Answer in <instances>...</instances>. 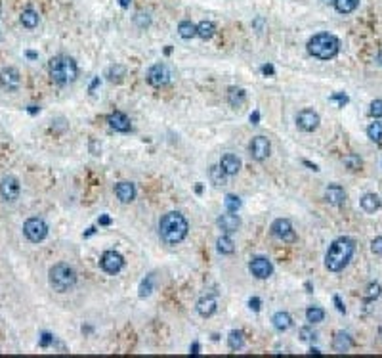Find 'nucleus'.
I'll list each match as a JSON object with an SVG mask.
<instances>
[{
  "mask_svg": "<svg viewBox=\"0 0 382 358\" xmlns=\"http://www.w3.org/2000/svg\"><path fill=\"white\" fill-rule=\"evenodd\" d=\"M355 253V241L351 238H338L331 243L327 255H325V266L331 272H340Z\"/></svg>",
  "mask_w": 382,
  "mask_h": 358,
  "instance_id": "obj_2",
  "label": "nucleus"
},
{
  "mask_svg": "<svg viewBox=\"0 0 382 358\" xmlns=\"http://www.w3.org/2000/svg\"><path fill=\"white\" fill-rule=\"evenodd\" d=\"M249 270L258 280H268L273 274V266L266 257H255L251 260V264H249Z\"/></svg>",
  "mask_w": 382,
  "mask_h": 358,
  "instance_id": "obj_13",
  "label": "nucleus"
},
{
  "mask_svg": "<svg viewBox=\"0 0 382 358\" xmlns=\"http://www.w3.org/2000/svg\"><path fill=\"white\" fill-rule=\"evenodd\" d=\"M216 245H218V251H220L222 255H231V253L235 251V243H233V239H231L227 234H223V236L218 238Z\"/></svg>",
  "mask_w": 382,
  "mask_h": 358,
  "instance_id": "obj_28",
  "label": "nucleus"
},
{
  "mask_svg": "<svg viewBox=\"0 0 382 358\" xmlns=\"http://www.w3.org/2000/svg\"><path fill=\"white\" fill-rule=\"evenodd\" d=\"M97 222H99V226H109V224H111V219H109L107 215H101Z\"/></svg>",
  "mask_w": 382,
  "mask_h": 358,
  "instance_id": "obj_48",
  "label": "nucleus"
},
{
  "mask_svg": "<svg viewBox=\"0 0 382 358\" xmlns=\"http://www.w3.org/2000/svg\"><path fill=\"white\" fill-rule=\"evenodd\" d=\"M249 307H251L255 312H258V310H260V307H262V301H260L258 297H251V299H249Z\"/></svg>",
  "mask_w": 382,
  "mask_h": 358,
  "instance_id": "obj_45",
  "label": "nucleus"
},
{
  "mask_svg": "<svg viewBox=\"0 0 382 358\" xmlns=\"http://www.w3.org/2000/svg\"><path fill=\"white\" fill-rule=\"evenodd\" d=\"M334 305H336V310L338 312H342V314L346 312V307H344V303H342V299L338 295H334Z\"/></svg>",
  "mask_w": 382,
  "mask_h": 358,
  "instance_id": "obj_47",
  "label": "nucleus"
},
{
  "mask_svg": "<svg viewBox=\"0 0 382 358\" xmlns=\"http://www.w3.org/2000/svg\"><path fill=\"white\" fill-rule=\"evenodd\" d=\"M319 123H321L319 113L314 109H302L296 115V127L304 132H314L319 127Z\"/></svg>",
  "mask_w": 382,
  "mask_h": 358,
  "instance_id": "obj_9",
  "label": "nucleus"
},
{
  "mask_svg": "<svg viewBox=\"0 0 382 358\" xmlns=\"http://www.w3.org/2000/svg\"><path fill=\"white\" fill-rule=\"evenodd\" d=\"M325 199H327V203H331V205H342L344 203V199H346V192H344V188L342 186H338V184H331V186H327V190H325Z\"/></svg>",
  "mask_w": 382,
  "mask_h": 358,
  "instance_id": "obj_18",
  "label": "nucleus"
},
{
  "mask_svg": "<svg viewBox=\"0 0 382 358\" xmlns=\"http://www.w3.org/2000/svg\"><path fill=\"white\" fill-rule=\"evenodd\" d=\"M99 266H101L107 274H117V272L123 270L125 259H123V255L117 253V251H105V253L101 255V259H99Z\"/></svg>",
  "mask_w": 382,
  "mask_h": 358,
  "instance_id": "obj_8",
  "label": "nucleus"
},
{
  "mask_svg": "<svg viewBox=\"0 0 382 358\" xmlns=\"http://www.w3.org/2000/svg\"><path fill=\"white\" fill-rule=\"evenodd\" d=\"M38 111H40V107H38V105H29V113H31V115L38 113Z\"/></svg>",
  "mask_w": 382,
  "mask_h": 358,
  "instance_id": "obj_52",
  "label": "nucleus"
},
{
  "mask_svg": "<svg viewBox=\"0 0 382 358\" xmlns=\"http://www.w3.org/2000/svg\"><path fill=\"white\" fill-rule=\"evenodd\" d=\"M382 295V288H381V284H369L367 286V293H365V299L367 301H375V299H379Z\"/></svg>",
  "mask_w": 382,
  "mask_h": 358,
  "instance_id": "obj_38",
  "label": "nucleus"
},
{
  "mask_svg": "<svg viewBox=\"0 0 382 358\" xmlns=\"http://www.w3.org/2000/svg\"><path fill=\"white\" fill-rule=\"evenodd\" d=\"M329 100H331V102H338V105H340V107H344V105H346V103L350 102V98L346 96L344 92H336V94L329 96Z\"/></svg>",
  "mask_w": 382,
  "mask_h": 358,
  "instance_id": "obj_41",
  "label": "nucleus"
},
{
  "mask_svg": "<svg viewBox=\"0 0 382 358\" xmlns=\"http://www.w3.org/2000/svg\"><path fill=\"white\" fill-rule=\"evenodd\" d=\"M262 73H264L266 77H273V75H275V67H273L271 64L262 65Z\"/></svg>",
  "mask_w": 382,
  "mask_h": 358,
  "instance_id": "obj_46",
  "label": "nucleus"
},
{
  "mask_svg": "<svg viewBox=\"0 0 382 358\" xmlns=\"http://www.w3.org/2000/svg\"><path fill=\"white\" fill-rule=\"evenodd\" d=\"M369 113H371V117L381 119L382 117V100H373V102H371V109H369Z\"/></svg>",
  "mask_w": 382,
  "mask_h": 358,
  "instance_id": "obj_39",
  "label": "nucleus"
},
{
  "mask_svg": "<svg viewBox=\"0 0 382 358\" xmlns=\"http://www.w3.org/2000/svg\"><path fill=\"white\" fill-rule=\"evenodd\" d=\"M216 224H218V228L222 230L223 234H233V232H237L239 226H241V219H239V215L227 211L225 215H222V217L216 221Z\"/></svg>",
  "mask_w": 382,
  "mask_h": 358,
  "instance_id": "obj_15",
  "label": "nucleus"
},
{
  "mask_svg": "<svg viewBox=\"0 0 382 358\" xmlns=\"http://www.w3.org/2000/svg\"><path fill=\"white\" fill-rule=\"evenodd\" d=\"M199 351H201L199 343H193V345H191V349H190V353H191V355H199Z\"/></svg>",
  "mask_w": 382,
  "mask_h": 358,
  "instance_id": "obj_50",
  "label": "nucleus"
},
{
  "mask_svg": "<svg viewBox=\"0 0 382 358\" xmlns=\"http://www.w3.org/2000/svg\"><path fill=\"white\" fill-rule=\"evenodd\" d=\"M245 100H247V92H245L243 88L231 86V88L227 90V102H229L231 107H241V105L245 103Z\"/></svg>",
  "mask_w": 382,
  "mask_h": 358,
  "instance_id": "obj_24",
  "label": "nucleus"
},
{
  "mask_svg": "<svg viewBox=\"0 0 382 358\" xmlns=\"http://www.w3.org/2000/svg\"><path fill=\"white\" fill-rule=\"evenodd\" d=\"M48 67H50L52 81L58 83V85H69L79 75V67L75 64V60L69 58V56H56V58H52Z\"/></svg>",
  "mask_w": 382,
  "mask_h": 358,
  "instance_id": "obj_4",
  "label": "nucleus"
},
{
  "mask_svg": "<svg viewBox=\"0 0 382 358\" xmlns=\"http://www.w3.org/2000/svg\"><path fill=\"white\" fill-rule=\"evenodd\" d=\"M115 195L119 197L121 203H130L136 197V188H134L132 182H119L115 186Z\"/></svg>",
  "mask_w": 382,
  "mask_h": 358,
  "instance_id": "obj_19",
  "label": "nucleus"
},
{
  "mask_svg": "<svg viewBox=\"0 0 382 358\" xmlns=\"http://www.w3.org/2000/svg\"><path fill=\"white\" fill-rule=\"evenodd\" d=\"M188 230H190V224L186 217L178 211L166 213L159 222V236L166 245H178L180 241H184L188 236Z\"/></svg>",
  "mask_w": 382,
  "mask_h": 358,
  "instance_id": "obj_1",
  "label": "nucleus"
},
{
  "mask_svg": "<svg viewBox=\"0 0 382 358\" xmlns=\"http://www.w3.org/2000/svg\"><path fill=\"white\" fill-rule=\"evenodd\" d=\"M21 23H23V27H27V29H34V27L38 25V14H36L32 8L23 10V12H21Z\"/></svg>",
  "mask_w": 382,
  "mask_h": 358,
  "instance_id": "obj_26",
  "label": "nucleus"
},
{
  "mask_svg": "<svg viewBox=\"0 0 382 358\" xmlns=\"http://www.w3.org/2000/svg\"><path fill=\"white\" fill-rule=\"evenodd\" d=\"M134 23H136L140 29H143V27H147V25L151 23V17H149V14H138V16L134 17Z\"/></svg>",
  "mask_w": 382,
  "mask_h": 358,
  "instance_id": "obj_40",
  "label": "nucleus"
},
{
  "mask_svg": "<svg viewBox=\"0 0 382 358\" xmlns=\"http://www.w3.org/2000/svg\"><path fill=\"white\" fill-rule=\"evenodd\" d=\"M271 234H273L275 238L283 239V241H288V243L296 241V234H294L292 224H290L288 219H277V221H273V224H271Z\"/></svg>",
  "mask_w": 382,
  "mask_h": 358,
  "instance_id": "obj_11",
  "label": "nucleus"
},
{
  "mask_svg": "<svg viewBox=\"0 0 382 358\" xmlns=\"http://www.w3.org/2000/svg\"><path fill=\"white\" fill-rule=\"evenodd\" d=\"M382 205L381 197L377 194H365L361 197V209L365 211V213H375V211H379Z\"/></svg>",
  "mask_w": 382,
  "mask_h": 358,
  "instance_id": "obj_22",
  "label": "nucleus"
},
{
  "mask_svg": "<svg viewBox=\"0 0 382 358\" xmlns=\"http://www.w3.org/2000/svg\"><path fill=\"white\" fill-rule=\"evenodd\" d=\"M107 123H109L111 129H115L117 132H128L130 130V119L123 111H113L107 117Z\"/></svg>",
  "mask_w": 382,
  "mask_h": 358,
  "instance_id": "obj_17",
  "label": "nucleus"
},
{
  "mask_svg": "<svg viewBox=\"0 0 382 358\" xmlns=\"http://www.w3.org/2000/svg\"><path fill=\"white\" fill-rule=\"evenodd\" d=\"M97 85H99V79H97V77H96L94 81H92V83H90V88H88V90H90V94H92V92H94V90H96V86H97Z\"/></svg>",
  "mask_w": 382,
  "mask_h": 358,
  "instance_id": "obj_51",
  "label": "nucleus"
},
{
  "mask_svg": "<svg viewBox=\"0 0 382 358\" xmlns=\"http://www.w3.org/2000/svg\"><path fill=\"white\" fill-rule=\"evenodd\" d=\"M381 337H382V327H381Z\"/></svg>",
  "mask_w": 382,
  "mask_h": 358,
  "instance_id": "obj_60",
  "label": "nucleus"
},
{
  "mask_svg": "<svg viewBox=\"0 0 382 358\" xmlns=\"http://www.w3.org/2000/svg\"><path fill=\"white\" fill-rule=\"evenodd\" d=\"M178 33H180L182 38H193L197 34V25H193L191 21H180Z\"/></svg>",
  "mask_w": 382,
  "mask_h": 358,
  "instance_id": "obj_33",
  "label": "nucleus"
},
{
  "mask_svg": "<svg viewBox=\"0 0 382 358\" xmlns=\"http://www.w3.org/2000/svg\"><path fill=\"white\" fill-rule=\"evenodd\" d=\"M52 341H54V335H52V333L44 331V333L40 335V347H48V345H50Z\"/></svg>",
  "mask_w": 382,
  "mask_h": 358,
  "instance_id": "obj_44",
  "label": "nucleus"
},
{
  "mask_svg": "<svg viewBox=\"0 0 382 358\" xmlns=\"http://www.w3.org/2000/svg\"><path fill=\"white\" fill-rule=\"evenodd\" d=\"M371 251H373L375 255H382V236L375 238V239L371 241Z\"/></svg>",
  "mask_w": 382,
  "mask_h": 358,
  "instance_id": "obj_42",
  "label": "nucleus"
},
{
  "mask_svg": "<svg viewBox=\"0 0 382 358\" xmlns=\"http://www.w3.org/2000/svg\"><path fill=\"white\" fill-rule=\"evenodd\" d=\"M367 136H369L373 142L382 144V123H379V121L371 123V125H369V129H367Z\"/></svg>",
  "mask_w": 382,
  "mask_h": 358,
  "instance_id": "obj_34",
  "label": "nucleus"
},
{
  "mask_svg": "<svg viewBox=\"0 0 382 358\" xmlns=\"http://www.w3.org/2000/svg\"><path fill=\"white\" fill-rule=\"evenodd\" d=\"M323 318H325V310L319 308V307H310V308L306 310V320H308L312 325L323 322Z\"/></svg>",
  "mask_w": 382,
  "mask_h": 358,
  "instance_id": "obj_32",
  "label": "nucleus"
},
{
  "mask_svg": "<svg viewBox=\"0 0 382 358\" xmlns=\"http://www.w3.org/2000/svg\"><path fill=\"white\" fill-rule=\"evenodd\" d=\"M333 2H334L336 12L340 14H351L359 6V0H333Z\"/></svg>",
  "mask_w": 382,
  "mask_h": 358,
  "instance_id": "obj_30",
  "label": "nucleus"
},
{
  "mask_svg": "<svg viewBox=\"0 0 382 358\" xmlns=\"http://www.w3.org/2000/svg\"><path fill=\"white\" fill-rule=\"evenodd\" d=\"M21 85V75L16 67H4L0 69V86L6 90H17Z\"/></svg>",
  "mask_w": 382,
  "mask_h": 358,
  "instance_id": "obj_12",
  "label": "nucleus"
},
{
  "mask_svg": "<svg viewBox=\"0 0 382 358\" xmlns=\"http://www.w3.org/2000/svg\"><path fill=\"white\" fill-rule=\"evenodd\" d=\"M220 167L225 170L227 176H233V174H237L241 170V159L237 155H233V153H225L220 159Z\"/></svg>",
  "mask_w": 382,
  "mask_h": 358,
  "instance_id": "obj_20",
  "label": "nucleus"
},
{
  "mask_svg": "<svg viewBox=\"0 0 382 358\" xmlns=\"http://www.w3.org/2000/svg\"><path fill=\"white\" fill-rule=\"evenodd\" d=\"M344 165L350 169L351 172H355V170H361L363 161H361V157H359L357 153H348V155L344 157Z\"/></svg>",
  "mask_w": 382,
  "mask_h": 358,
  "instance_id": "obj_35",
  "label": "nucleus"
},
{
  "mask_svg": "<svg viewBox=\"0 0 382 358\" xmlns=\"http://www.w3.org/2000/svg\"><path fill=\"white\" fill-rule=\"evenodd\" d=\"M223 203H225V209H227V211H231V213H237V211L241 209V199H239L237 195H233V194L225 195Z\"/></svg>",
  "mask_w": 382,
  "mask_h": 358,
  "instance_id": "obj_37",
  "label": "nucleus"
},
{
  "mask_svg": "<svg viewBox=\"0 0 382 358\" xmlns=\"http://www.w3.org/2000/svg\"><path fill=\"white\" fill-rule=\"evenodd\" d=\"M304 165H306V167H310V169H312V170H316V172H318V170H319V167H318V165H314V163L304 161Z\"/></svg>",
  "mask_w": 382,
  "mask_h": 358,
  "instance_id": "obj_53",
  "label": "nucleus"
},
{
  "mask_svg": "<svg viewBox=\"0 0 382 358\" xmlns=\"http://www.w3.org/2000/svg\"><path fill=\"white\" fill-rule=\"evenodd\" d=\"M340 40L331 33H319L308 40V52L318 60H331L338 54Z\"/></svg>",
  "mask_w": 382,
  "mask_h": 358,
  "instance_id": "obj_3",
  "label": "nucleus"
},
{
  "mask_svg": "<svg viewBox=\"0 0 382 358\" xmlns=\"http://www.w3.org/2000/svg\"><path fill=\"white\" fill-rule=\"evenodd\" d=\"M251 123H253V125H258V123H260V111H253V113H251Z\"/></svg>",
  "mask_w": 382,
  "mask_h": 358,
  "instance_id": "obj_49",
  "label": "nucleus"
},
{
  "mask_svg": "<svg viewBox=\"0 0 382 358\" xmlns=\"http://www.w3.org/2000/svg\"><path fill=\"white\" fill-rule=\"evenodd\" d=\"M351 345H353V341H351V337L346 331H336L334 333V337H333V349L336 353H348L351 349Z\"/></svg>",
  "mask_w": 382,
  "mask_h": 358,
  "instance_id": "obj_21",
  "label": "nucleus"
},
{
  "mask_svg": "<svg viewBox=\"0 0 382 358\" xmlns=\"http://www.w3.org/2000/svg\"><path fill=\"white\" fill-rule=\"evenodd\" d=\"M23 234L27 236L29 241L38 243V241H42V239L48 236V224H46L42 219L32 217V219H29V221L23 224Z\"/></svg>",
  "mask_w": 382,
  "mask_h": 358,
  "instance_id": "obj_6",
  "label": "nucleus"
},
{
  "mask_svg": "<svg viewBox=\"0 0 382 358\" xmlns=\"http://www.w3.org/2000/svg\"><path fill=\"white\" fill-rule=\"evenodd\" d=\"M195 192H197V194H203V186H201V184H197V186H195Z\"/></svg>",
  "mask_w": 382,
  "mask_h": 358,
  "instance_id": "obj_57",
  "label": "nucleus"
},
{
  "mask_svg": "<svg viewBox=\"0 0 382 358\" xmlns=\"http://www.w3.org/2000/svg\"><path fill=\"white\" fill-rule=\"evenodd\" d=\"M172 79V69L166 64H155L147 71V83L151 86H164Z\"/></svg>",
  "mask_w": 382,
  "mask_h": 358,
  "instance_id": "obj_7",
  "label": "nucleus"
},
{
  "mask_svg": "<svg viewBox=\"0 0 382 358\" xmlns=\"http://www.w3.org/2000/svg\"><path fill=\"white\" fill-rule=\"evenodd\" d=\"M249 152H251V157L256 159V161H264L270 152H271V144L266 136H255L249 144Z\"/></svg>",
  "mask_w": 382,
  "mask_h": 358,
  "instance_id": "obj_10",
  "label": "nucleus"
},
{
  "mask_svg": "<svg viewBox=\"0 0 382 358\" xmlns=\"http://www.w3.org/2000/svg\"><path fill=\"white\" fill-rule=\"evenodd\" d=\"M310 355H316V357H321V351H319V349H312V351H310Z\"/></svg>",
  "mask_w": 382,
  "mask_h": 358,
  "instance_id": "obj_55",
  "label": "nucleus"
},
{
  "mask_svg": "<svg viewBox=\"0 0 382 358\" xmlns=\"http://www.w3.org/2000/svg\"><path fill=\"white\" fill-rule=\"evenodd\" d=\"M27 58H29V60H36V58H38V54H36V52H32V50H29V52H27Z\"/></svg>",
  "mask_w": 382,
  "mask_h": 358,
  "instance_id": "obj_54",
  "label": "nucleus"
},
{
  "mask_svg": "<svg viewBox=\"0 0 382 358\" xmlns=\"http://www.w3.org/2000/svg\"><path fill=\"white\" fill-rule=\"evenodd\" d=\"M153 274H149V276H145V280L142 282V286H140V297L142 299H145V297H149L151 293H153Z\"/></svg>",
  "mask_w": 382,
  "mask_h": 358,
  "instance_id": "obj_36",
  "label": "nucleus"
},
{
  "mask_svg": "<svg viewBox=\"0 0 382 358\" xmlns=\"http://www.w3.org/2000/svg\"><path fill=\"white\" fill-rule=\"evenodd\" d=\"M208 174H210V180H212L216 186H223V184H225V178H227V174H225V170H223L220 165H214V167H210Z\"/></svg>",
  "mask_w": 382,
  "mask_h": 358,
  "instance_id": "obj_31",
  "label": "nucleus"
},
{
  "mask_svg": "<svg viewBox=\"0 0 382 358\" xmlns=\"http://www.w3.org/2000/svg\"><path fill=\"white\" fill-rule=\"evenodd\" d=\"M119 2H121L123 8H128V6H130V0H119Z\"/></svg>",
  "mask_w": 382,
  "mask_h": 358,
  "instance_id": "obj_56",
  "label": "nucleus"
},
{
  "mask_svg": "<svg viewBox=\"0 0 382 358\" xmlns=\"http://www.w3.org/2000/svg\"><path fill=\"white\" fill-rule=\"evenodd\" d=\"M271 322H273V327H275L277 331H286V329L292 325V318H290V314H288V312L279 310V312H275V314H273Z\"/></svg>",
  "mask_w": 382,
  "mask_h": 358,
  "instance_id": "obj_23",
  "label": "nucleus"
},
{
  "mask_svg": "<svg viewBox=\"0 0 382 358\" xmlns=\"http://www.w3.org/2000/svg\"><path fill=\"white\" fill-rule=\"evenodd\" d=\"M227 345H229L231 351L243 349V347H245V335H243V331H241V329L229 331V335H227Z\"/></svg>",
  "mask_w": 382,
  "mask_h": 358,
  "instance_id": "obj_25",
  "label": "nucleus"
},
{
  "mask_svg": "<svg viewBox=\"0 0 382 358\" xmlns=\"http://www.w3.org/2000/svg\"><path fill=\"white\" fill-rule=\"evenodd\" d=\"M125 75H127V69H125V65L121 64H113L107 69V77H109L111 83H121Z\"/></svg>",
  "mask_w": 382,
  "mask_h": 358,
  "instance_id": "obj_29",
  "label": "nucleus"
},
{
  "mask_svg": "<svg viewBox=\"0 0 382 358\" xmlns=\"http://www.w3.org/2000/svg\"><path fill=\"white\" fill-rule=\"evenodd\" d=\"M96 232V228H88V232H86V234H84V236H86V238H88V236H92V234H94Z\"/></svg>",
  "mask_w": 382,
  "mask_h": 358,
  "instance_id": "obj_58",
  "label": "nucleus"
},
{
  "mask_svg": "<svg viewBox=\"0 0 382 358\" xmlns=\"http://www.w3.org/2000/svg\"><path fill=\"white\" fill-rule=\"evenodd\" d=\"M19 190H21V186H19V180L16 176L2 178V182H0V195H2L4 201H16L19 197Z\"/></svg>",
  "mask_w": 382,
  "mask_h": 358,
  "instance_id": "obj_14",
  "label": "nucleus"
},
{
  "mask_svg": "<svg viewBox=\"0 0 382 358\" xmlns=\"http://www.w3.org/2000/svg\"><path fill=\"white\" fill-rule=\"evenodd\" d=\"M377 62H379V64L382 65V50L379 52V56H377Z\"/></svg>",
  "mask_w": 382,
  "mask_h": 358,
  "instance_id": "obj_59",
  "label": "nucleus"
},
{
  "mask_svg": "<svg viewBox=\"0 0 382 358\" xmlns=\"http://www.w3.org/2000/svg\"><path fill=\"white\" fill-rule=\"evenodd\" d=\"M48 276H50V286L58 293L69 291L77 284V272H75V268L69 266V264H65V262L54 264L50 268Z\"/></svg>",
  "mask_w": 382,
  "mask_h": 358,
  "instance_id": "obj_5",
  "label": "nucleus"
},
{
  "mask_svg": "<svg viewBox=\"0 0 382 358\" xmlns=\"http://www.w3.org/2000/svg\"><path fill=\"white\" fill-rule=\"evenodd\" d=\"M216 307H218V301H216L214 295H205V297H201L197 301V312L201 316H205V318L212 316L216 312Z\"/></svg>",
  "mask_w": 382,
  "mask_h": 358,
  "instance_id": "obj_16",
  "label": "nucleus"
},
{
  "mask_svg": "<svg viewBox=\"0 0 382 358\" xmlns=\"http://www.w3.org/2000/svg\"><path fill=\"white\" fill-rule=\"evenodd\" d=\"M300 339L302 341H310V339H316V333L310 329V327H302L300 329Z\"/></svg>",
  "mask_w": 382,
  "mask_h": 358,
  "instance_id": "obj_43",
  "label": "nucleus"
},
{
  "mask_svg": "<svg viewBox=\"0 0 382 358\" xmlns=\"http://www.w3.org/2000/svg\"><path fill=\"white\" fill-rule=\"evenodd\" d=\"M214 33H216V25H214L212 21H201V23L197 25V34H199L203 40L212 38Z\"/></svg>",
  "mask_w": 382,
  "mask_h": 358,
  "instance_id": "obj_27",
  "label": "nucleus"
}]
</instances>
